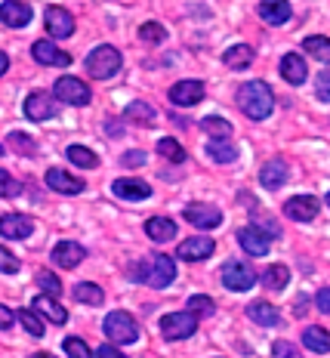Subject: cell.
Masks as SVG:
<instances>
[{"mask_svg":"<svg viewBox=\"0 0 330 358\" xmlns=\"http://www.w3.org/2000/svg\"><path fill=\"white\" fill-rule=\"evenodd\" d=\"M287 176H290L287 164L284 161H268L266 167L259 170V185L262 189H268V192H275V189H281V185L287 182Z\"/></svg>","mask_w":330,"mask_h":358,"instance_id":"obj_24","label":"cell"},{"mask_svg":"<svg viewBox=\"0 0 330 358\" xmlns=\"http://www.w3.org/2000/svg\"><path fill=\"white\" fill-rule=\"evenodd\" d=\"M111 192L121 201H145L152 198V185L142 182V179H115L111 182Z\"/></svg>","mask_w":330,"mask_h":358,"instance_id":"obj_18","label":"cell"},{"mask_svg":"<svg viewBox=\"0 0 330 358\" xmlns=\"http://www.w3.org/2000/svg\"><path fill=\"white\" fill-rule=\"evenodd\" d=\"M204 99V84L201 80H179V84L170 87V102L173 106H198Z\"/></svg>","mask_w":330,"mask_h":358,"instance_id":"obj_12","label":"cell"},{"mask_svg":"<svg viewBox=\"0 0 330 358\" xmlns=\"http://www.w3.org/2000/svg\"><path fill=\"white\" fill-rule=\"evenodd\" d=\"M194 331H198V318L189 315V312H170V315L161 318V337L170 343L189 340Z\"/></svg>","mask_w":330,"mask_h":358,"instance_id":"obj_6","label":"cell"},{"mask_svg":"<svg viewBox=\"0 0 330 358\" xmlns=\"http://www.w3.org/2000/svg\"><path fill=\"white\" fill-rule=\"evenodd\" d=\"M145 235L152 238V241H173L176 238V222L167 220V216H152V220L145 222Z\"/></svg>","mask_w":330,"mask_h":358,"instance_id":"obj_26","label":"cell"},{"mask_svg":"<svg viewBox=\"0 0 330 358\" xmlns=\"http://www.w3.org/2000/svg\"><path fill=\"white\" fill-rule=\"evenodd\" d=\"M74 300L78 303H87V306H102L105 300V290L99 285H93V281H80V285H74Z\"/></svg>","mask_w":330,"mask_h":358,"instance_id":"obj_30","label":"cell"},{"mask_svg":"<svg viewBox=\"0 0 330 358\" xmlns=\"http://www.w3.org/2000/svg\"><path fill=\"white\" fill-rule=\"evenodd\" d=\"M0 158H3V145H0Z\"/></svg>","mask_w":330,"mask_h":358,"instance_id":"obj_54","label":"cell"},{"mask_svg":"<svg viewBox=\"0 0 330 358\" xmlns=\"http://www.w3.org/2000/svg\"><path fill=\"white\" fill-rule=\"evenodd\" d=\"M185 220H189L194 229H216V226H222L220 207H210V204H189V207H185Z\"/></svg>","mask_w":330,"mask_h":358,"instance_id":"obj_15","label":"cell"},{"mask_svg":"<svg viewBox=\"0 0 330 358\" xmlns=\"http://www.w3.org/2000/svg\"><path fill=\"white\" fill-rule=\"evenodd\" d=\"M157 155H161V158H167L170 164H185V148L179 145L173 136H164L161 143H157Z\"/></svg>","mask_w":330,"mask_h":358,"instance_id":"obj_33","label":"cell"},{"mask_svg":"<svg viewBox=\"0 0 330 358\" xmlns=\"http://www.w3.org/2000/svg\"><path fill=\"white\" fill-rule=\"evenodd\" d=\"M303 346L312 349V352H318V355H327L330 352L327 331H324V327H306V331H303Z\"/></svg>","mask_w":330,"mask_h":358,"instance_id":"obj_29","label":"cell"},{"mask_svg":"<svg viewBox=\"0 0 330 358\" xmlns=\"http://www.w3.org/2000/svg\"><path fill=\"white\" fill-rule=\"evenodd\" d=\"M130 278L148 281L152 287H167V285H173V278H176V266H173V259L170 257H155L148 266L142 263L139 268H133Z\"/></svg>","mask_w":330,"mask_h":358,"instance_id":"obj_4","label":"cell"},{"mask_svg":"<svg viewBox=\"0 0 330 358\" xmlns=\"http://www.w3.org/2000/svg\"><path fill=\"white\" fill-rule=\"evenodd\" d=\"M318 99H321V102H327V99H330V90H327V71H321V74H318Z\"/></svg>","mask_w":330,"mask_h":358,"instance_id":"obj_50","label":"cell"},{"mask_svg":"<svg viewBox=\"0 0 330 358\" xmlns=\"http://www.w3.org/2000/svg\"><path fill=\"white\" fill-rule=\"evenodd\" d=\"M213 309H216V303L210 300V296H204V294H194V296H189V315H213Z\"/></svg>","mask_w":330,"mask_h":358,"instance_id":"obj_39","label":"cell"},{"mask_svg":"<svg viewBox=\"0 0 330 358\" xmlns=\"http://www.w3.org/2000/svg\"><path fill=\"white\" fill-rule=\"evenodd\" d=\"M238 108L250 121H266L275 108V96L266 80H247V84H241V90H238Z\"/></svg>","mask_w":330,"mask_h":358,"instance_id":"obj_1","label":"cell"},{"mask_svg":"<svg viewBox=\"0 0 330 358\" xmlns=\"http://www.w3.org/2000/svg\"><path fill=\"white\" fill-rule=\"evenodd\" d=\"M247 315H250V322L259 324V327H275V324H281V312L275 309L272 303H266V300H253L250 306H247Z\"/></svg>","mask_w":330,"mask_h":358,"instance_id":"obj_22","label":"cell"},{"mask_svg":"<svg viewBox=\"0 0 330 358\" xmlns=\"http://www.w3.org/2000/svg\"><path fill=\"white\" fill-rule=\"evenodd\" d=\"M0 22L10 28H25L31 22V3H25V0H3L0 3Z\"/></svg>","mask_w":330,"mask_h":358,"instance_id":"obj_11","label":"cell"},{"mask_svg":"<svg viewBox=\"0 0 330 358\" xmlns=\"http://www.w3.org/2000/svg\"><path fill=\"white\" fill-rule=\"evenodd\" d=\"M43 22H47V31L50 37H71L74 34V19L69 10H62V6H47V16H43Z\"/></svg>","mask_w":330,"mask_h":358,"instance_id":"obj_13","label":"cell"},{"mask_svg":"<svg viewBox=\"0 0 330 358\" xmlns=\"http://www.w3.org/2000/svg\"><path fill=\"white\" fill-rule=\"evenodd\" d=\"M117 71H121V53H117L115 47H108V43L96 47L93 53L87 56V74L89 78L108 80V78H115Z\"/></svg>","mask_w":330,"mask_h":358,"instance_id":"obj_3","label":"cell"},{"mask_svg":"<svg viewBox=\"0 0 330 358\" xmlns=\"http://www.w3.org/2000/svg\"><path fill=\"white\" fill-rule=\"evenodd\" d=\"M121 164H124V167H139V164H145V152H139V148H136V152H127L121 158Z\"/></svg>","mask_w":330,"mask_h":358,"instance_id":"obj_46","label":"cell"},{"mask_svg":"<svg viewBox=\"0 0 330 358\" xmlns=\"http://www.w3.org/2000/svg\"><path fill=\"white\" fill-rule=\"evenodd\" d=\"M37 287L47 290V296H52V300L62 294V281H59L52 272H37Z\"/></svg>","mask_w":330,"mask_h":358,"instance_id":"obj_40","label":"cell"},{"mask_svg":"<svg viewBox=\"0 0 330 358\" xmlns=\"http://www.w3.org/2000/svg\"><path fill=\"white\" fill-rule=\"evenodd\" d=\"M281 78L294 87L306 84V78H309V65H306V59L299 53H287L281 59Z\"/></svg>","mask_w":330,"mask_h":358,"instance_id":"obj_20","label":"cell"},{"mask_svg":"<svg viewBox=\"0 0 330 358\" xmlns=\"http://www.w3.org/2000/svg\"><path fill=\"white\" fill-rule=\"evenodd\" d=\"M201 127L210 133V136H222V139H229L231 136V124L226 121V117H216V115H207L204 121H201Z\"/></svg>","mask_w":330,"mask_h":358,"instance_id":"obj_37","label":"cell"},{"mask_svg":"<svg viewBox=\"0 0 330 358\" xmlns=\"http://www.w3.org/2000/svg\"><path fill=\"white\" fill-rule=\"evenodd\" d=\"M31 312L34 315H43L47 322H52V324H65L69 322V312H65V306H59L52 296H34V303H31Z\"/></svg>","mask_w":330,"mask_h":358,"instance_id":"obj_21","label":"cell"},{"mask_svg":"<svg viewBox=\"0 0 330 358\" xmlns=\"http://www.w3.org/2000/svg\"><path fill=\"white\" fill-rule=\"evenodd\" d=\"M222 62H226L229 69H235V71L250 69V62H253V47H250V43H235V47H229L226 53H222Z\"/></svg>","mask_w":330,"mask_h":358,"instance_id":"obj_27","label":"cell"},{"mask_svg":"<svg viewBox=\"0 0 330 358\" xmlns=\"http://www.w3.org/2000/svg\"><path fill=\"white\" fill-rule=\"evenodd\" d=\"M69 161L78 164V167H99V158H96V152H89L84 145H69Z\"/></svg>","mask_w":330,"mask_h":358,"instance_id":"obj_36","label":"cell"},{"mask_svg":"<svg viewBox=\"0 0 330 358\" xmlns=\"http://www.w3.org/2000/svg\"><path fill=\"white\" fill-rule=\"evenodd\" d=\"M259 275L253 272L247 263H241V259H229L226 266H222V285H226L229 290H235V294H241V290H250L253 285H257Z\"/></svg>","mask_w":330,"mask_h":358,"instance_id":"obj_7","label":"cell"},{"mask_svg":"<svg viewBox=\"0 0 330 358\" xmlns=\"http://www.w3.org/2000/svg\"><path fill=\"white\" fill-rule=\"evenodd\" d=\"M13 322H16V315H13V309H6V306L0 303V331H10Z\"/></svg>","mask_w":330,"mask_h":358,"instance_id":"obj_49","label":"cell"},{"mask_svg":"<svg viewBox=\"0 0 330 358\" xmlns=\"http://www.w3.org/2000/svg\"><path fill=\"white\" fill-rule=\"evenodd\" d=\"M52 96H56V102H65V106H89V99H93V93H89V87L84 84L80 78H59L56 87H52Z\"/></svg>","mask_w":330,"mask_h":358,"instance_id":"obj_5","label":"cell"},{"mask_svg":"<svg viewBox=\"0 0 330 358\" xmlns=\"http://www.w3.org/2000/svg\"><path fill=\"white\" fill-rule=\"evenodd\" d=\"M139 37L145 43H161V41H167V28L161 22H145V25H139Z\"/></svg>","mask_w":330,"mask_h":358,"instance_id":"obj_38","label":"cell"},{"mask_svg":"<svg viewBox=\"0 0 330 358\" xmlns=\"http://www.w3.org/2000/svg\"><path fill=\"white\" fill-rule=\"evenodd\" d=\"M259 281H262V287H268V290H284L290 281V268L287 266H268Z\"/></svg>","mask_w":330,"mask_h":358,"instance_id":"obj_31","label":"cell"},{"mask_svg":"<svg viewBox=\"0 0 330 358\" xmlns=\"http://www.w3.org/2000/svg\"><path fill=\"white\" fill-rule=\"evenodd\" d=\"M34 232V220L25 213H6L0 216V235L3 238H13V241H22Z\"/></svg>","mask_w":330,"mask_h":358,"instance_id":"obj_9","label":"cell"},{"mask_svg":"<svg viewBox=\"0 0 330 358\" xmlns=\"http://www.w3.org/2000/svg\"><path fill=\"white\" fill-rule=\"evenodd\" d=\"M59 115V102L56 96L47 93V90H37V93H31L25 99V117L28 121H50V117Z\"/></svg>","mask_w":330,"mask_h":358,"instance_id":"obj_8","label":"cell"},{"mask_svg":"<svg viewBox=\"0 0 330 358\" xmlns=\"http://www.w3.org/2000/svg\"><path fill=\"white\" fill-rule=\"evenodd\" d=\"M259 19H266L268 25H284V22H290L294 16V10H290V3H275V0H262L257 6Z\"/></svg>","mask_w":330,"mask_h":358,"instance_id":"obj_25","label":"cell"},{"mask_svg":"<svg viewBox=\"0 0 330 358\" xmlns=\"http://www.w3.org/2000/svg\"><path fill=\"white\" fill-rule=\"evenodd\" d=\"M0 272H6V275H16L19 272V259L13 257L3 244H0Z\"/></svg>","mask_w":330,"mask_h":358,"instance_id":"obj_44","label":"cell"},{"mask_svg":"<svg viewBox=\"0 0 330 358\" xmlns=\"http://www.w3.org/2000/svg\"><path fill=\"white\" fill-rule=\"evenodd\" d=\"M22 192L19 179H13V173H6V170H0V198H16Z\"/></svg>","mask_w":330,"mask_h":358,"instance_id":"obj_41","label":"cell"},{"mask_svg":"<svg viewBox=\"0 0 330 358\" xmlns=\"http://www.w3.org/2000/svg\"><path fill=\"white\" fill-rule=\"evenodd\" d=\"M253 226H257V229H259V226H266V229H268V238H275V235H278V232H281V229H278V226H275V222H272V220H268V216H266V213H257V222H253Z\"/></svg>","mask_w":330,"mask_h":358,"instance_id":"obj_48","label":"cell"},{"mask_svg":"<svg viewBox=\"0 0 330 358\" xmlns=\"http://www.w3.org/2000/svg\"><path fill=\"white\" fill-rule=\"evenodd\" d=\"M284 216H290V220H296V222H309L318 216V201L312 195H294L284 204Z\"/></svg>","mask_w":330,"mask_h":358,"instance_id":"obj_19","label":"cell"},{"mask_svg":"<svg viewBox=\"0 0 330 358\" xmlns=\"http://www.w3.org/2000/svg\"><path fill=\"white\" fill-rule=\"evenodd\" d=\"M318 309H321V315H327L330 312V294L327 290H318Z\"/></svg>","mask_w":330,"mask_h":358,"instance_id":"obj_51","label":"cell"},{"mask_svg":"<svg viewBox=\"0 0 330 358\" xmlns=\"http://www.w3.org/2000/svg\"><path fill=\"white\" fill-rule=\"evenodd\" d=\"M10 143H13V148H16V152H22V155H34V152H37L34 139L28 136V133H10Z\"/></svg>","mask_w":330,"mask_h":358,"instance_id":"obj_42","label":"cell"},{"mask_svg":"<svg viewBox=\"0 0 330 358\" xmlns=\"http://www.w3.org/2000/svg\"><path fill=\"white\" fill-rule=\"evenodd\" d=\"M127 121H133V124H142V127H148V124H155V117H157V111L148 106V102H130L127 106Z\"/></svg>","mask_w":330,"mask_h":358,"instance_id":"obj_32","label":"cell"},{"mask_svg":"<svg viewBox=\"0 0 330 358\" xmlns=\"http://www.w3.org/2000/svg\"><path fill=\"white\" fill-rule=\"evenodd\" d=\"M52 263L56 266H62V268H78L80 263H84V257H87V248L84 244H78V241H59L56 248H52Z\"/></svg>","mask_w":330,"mask_h":358,"instance_id":"obj_10","label":"cell"},{"mask_svg":"<svg viewBox=\"0 0 330 358\" xmlns=\"http://www.w3.org/2000/svg\"><path fill=\"white\" fill-rule=\"evenodd\" d=\"M65 352H69L71 358H93L89 346L80 337H69V340H65Z\"/></svg>","mask_w":330,"mask_h":358,"instance_id":"obj_43","label":"cell"},{"mask_svg":"<svg viewBox=\"0 0 330 358\" xmlns=\"http://www.w3.org/2000/svg\"><path fill=\"white\" fill-rule=\"evenodd\" d=\"M47 185H50L52 192H62V195H80V192L87 189L84 179L65 173L62 167H50V170H47Z\"/></svg>","mask_w":330,"mask_h":358,"instance_id":"obj_16","label":"cell"},{"mask_svg":"<svg viewBox=\"0 0 330 358\" xmlns=\"http://www.w3.org/2000/svg\"><path fill=\"white\" fill-rule=\"evenodd\" d=\"M31 358H56V355H50V352H37V355H31Z\"/></svg>","mask_w":330,"mask_h":358,"instance_id":"obj_53","label":"cell"},{"mask_svg":"<svg viewBox=\"0 0 330 358\" xmlns=\"http://www.w3.org/2000/svg\"><path fill=\"white\" fill-rule=\"evenodd\" d=\"M102 331H105V337L111 340V346H130V343L139 340L136 318H133L130 312H121V309L111 312V315H105Z\"/></svg>","mask_w":330,"mask_h":358,"instance_id":"obj_2","label":"cell"},{"mask_svg":"<svg viewBox=\"0 0 330 358\" xmlns=\"http://www.w3.org/2000/svg\"><path fill=\"white\" fill-rule=\"evenodd\" d=\"M96 358H127L117 346H111V343H105V346L96 349Z\"/></svg>","mask_w":330,"mask_h":358,"instance_id":"obj_47","label":"cell"},{"mask_svg":"<svg viewBox=\"0 0 330 358\" xmlns=\"http://www.w3.org/2000/svg\"><path fill=\"white\" fill-rule=\"evenodd\" d=\"M207 155H210V161H216V164H235L238 161V145L229 143V139H210Z\"/></svg>","mask_w":330,"mask_h":358,"instance_id":"obj_28","label":"cell"},{"mask_svg":"<svg viewBox=\"0 0 330 358\" xmlns=\"http://www.w3.org/2000/svg\"><path fill=\"white\" fill-rule=\"evenodd\" d=\"M16 318L22 322V327H25V331L31 334V337H37V340L43 337V331H47V324H43V318H41V315H34L31 309H19V312H16Z\"/></svg>","mask_w":330,"mask_h":358,"instance_id":"obj_34","label":"cell"},{"mask_svg":"<svg viewBox=\"0 0 330 358\" xmlns=\"http://www.w3.org/2000/svg\"><path fill=\"white\" fill-rule=\"evenodd\" d=\"M238 244H241V250L247 257H266L268 253V235L257 226H244L238 232Z\"/></svg>","mask_w":330,"mask_h":358,"instance_id":"obj_14","label":"cell"},{"mask_svg":"<svg viewBox=\"0 0 330 358\" xmlns=\"http://www.w3.org/2000/svg\"><path fill=\"white\" fill-rule=\"evenodd\" d=\"M31 56H34L41 65H69V62H71V56L62 53V50H59L52 41H34Z\"/></svg>","mask_w":330,"mask_h":358,"instance_id":"obj_23","label":"cell"},{"mask_svg":"<svg viewBox=\"0 0 330 358\" xmlns=\"http://www.w3.org/2000/svg\"><path fill=\"white\" fill-rule=\"evenodd\" d=\"M6 69H10V56H6L3 50H0V78L6 74Z\"/></svg>","mask_w":330,"mask_h":358,"instance_id":"obj_52","label":"cell"},{"mask_svg":"<svg viewBox=\"0 0 330 358\" xmlns=\"http://www.w3.org/2000/svg\"><path fill=\"white\" fill-rule=\"evenodd\" d=\"M303 47L309 50V56H315V59H321V62H330V41L327 37H321V34H315V37H306L303 41Z\"/></svg>","mask_w":330,"mask_h":358,"instance_id":"obj_35","label":"cell"},{"mask_svg":"<svg viewBox=\"0 0 330 358\" xmlns=\"http://www.w3.org/2000/svg\"><path fill=\"white\" fill-rule=\"evenodd\" d=\"M213 250H216V244L210 241V238L194 235V238H185L176 253H179V259H185V263H198V259H207Z\"/></svg>","mask_w":330,"mask_h":358,"instance_id":"obj_17","label":"cell"},{"mask_svg":"<svg viewBox=\"0 0 330 358\" xmlns=\"http://www.w3.org/2000/svg\"><path fill=\"white\" fill-rule=\"evenodd\" d=\"M272 355L275 358H299V352L294 346H290L287 340H275V346H272Z\"/></svg>","mask_w":330,"mask_h":358,"instance_id":"obj_45","label":"cell"}]
</instances>
